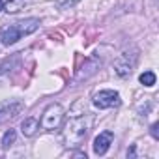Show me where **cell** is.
<instances>
[{
	"instance_id": "obj_12",
	"label": "cell",
	"mask_w": 159,
	"mask_h": 159,
	"mask_svg": "<svg viewBox=\"0 0 159 159\" xmlns=\"http://www.w3.org/2000/svg\"><path fill=\"white\" fill-rule=\"evenodd\" d=\"M139 81H140L144 86H153V84H155V73H153V71H144V73L139 77Z\"/></svg>"
},
{
	"instance_id": "obj_7",
	"label": "cell",
	"mask_w": 159,
	"mask_h": 159,
	"mask_svg": "<svg viewBox=\"0 0 159 159\" xmlns=\"http://www.w3.org/2000/svg\"><path fill=\"white\" fill-rule=\"evenodd\" d=\"M21 38L23 36H21L17 25H6V26H2V30H0V39H2L4 45H13Z\"/></svg>"
},
{
	"instance_id": "obj_4",
	"label": "cell",
	"mask_w": 159,
	"mask_h": 159,
	"mask_svg": "<svg viewBox=\"0 0 159 159\" xmlns=\"http://www.w3.org/2000/svg\"><path fill=\"white\" fill-rule=\"evenodd\" d=\"M23 109H25L23 101H17V99H10V101L0 103V124H2V122H8V120L13 118V116H17Z\"/></svg>"
},
{
	"instance_id": "obj_2",
	"label": "cell",
	"mask_w": 159,
	"mask_h": 159,
	"mask_svg": "<svg viewBox=\"0 0 159 159\" xmlns=\"http://www.w3.org/2000/svg\"><path fill=\"white\" fill-rule=\"evenodd\" d=\"M62 122H64V109L62 105L58 103H52L45 109L43 116H41V127L45 131H56L62 127Z\"/></svg>"
},
{
	"instance_id": "obj_17",
	"label": "cell",
	"mask_w": 159,
	"mask_h": 159,
	"mask_svg": "<svg viewBox=\"0 0 159 159\" xmlns=\"http://www.w3.org/2000/svg\"><path fill=\"white\" fill-rule=\"evenodd\" d=\"M4 10V2H2V0H0V11H2Z\"/></svg>"
},
{
	"instance_id": "obj_5",
	"label": "cell",
	"mask_w": 159,
	"mask_h": 159,
	"mask_svg": "<svg viewBox=\"0 0 159 159\" xmlns=\"http://www.w3.org/2000/svg\"><path fill=\"white\" fill-rule=\"evenodd\" d=\"M133 67H135V60L129 62V54H120L114 62V71L118 77H129L133 73Z\"/></svg>"
},
{
	"instance_id": "obj_11",
	"label": "cell",
	"mask_w": 159,
	"mask_h": 159,
	"mask_svg": "<svg viewBox=\"0 0 159 159\" xmlns=\"http://www.w3.org/2000/svg\"><path fill=\"white\" fill-rule=\"evenodd\" d=\"M25 4H26V0H6V11H8V13H15V11H19Z\"/></svg>"
},
{
	"instance_id": "obj_14",
	"label": "cell",
	"mask_w": 159,
	"mask_h": 159,
	"mask_svg": "<svg viewBox=\"0 0 159 159\" xmlns=\"http://www.w3.org/2000/svg\"><path fill=\"white\" fill-rule=\"evenodd\" d=\"M77 2H81V0H56V6L62 10H67V8H73Z\"/></svg>"
},
{
	"instance_id": "obj_15",
	"label": "cell",
	"mask_w": 159,
	"mask_h": 159,
	"mask_svg": "<svg viewBox=\"0 0 159 159\" xmlns=\"http://www.w3.org/2000/svg\"><path fill=\"white\" fill-rule=\"evenodd\" d=\"M157 127H159V124H153V125H152V135H153V139L159 137V135H157Z\"/></svg>"
},
{
	"instance_id": "obj_16",
	"label": "cell",
	"mask_w": 159,
	"mask_h": 159,
	"mask_svg": "<svg viewBox=\"0 0 159 159\" xmlns=\"http://www.w3.org/2000/svg\"><path fill=\"white\" fill-rule=\"evenodd\" d=\"M135 155V148H131V150H127V157H133Z\"/></svg>"
},
{
	"instance_id": "obj_10",
	"label": "cell",
	"mask_w": 159,
	"mask_h": 159,
	"mask_svg": "<svg viewBox=\"0 0 159 159\" xmlns=\"http://www.w3.org/2000/svg\"><path fill=\"white\" fill-rule=\"evenodd\" d=\"M99 67V64L96 62V60H88L84 66H83V71L77 75V81H83V79H86L88 75H92V73H96V69Z\"/></svg>"
},
{
	"instance_id": "obj_9",
	"label": "cell",
	"mask_w": 159,
	"mask_h": 159,
	"mask_svg": "<svg viewBox=\"0 0 159 159\" xmlns=\"http://www.w3.org/2000/svg\"><path fill=\"white\" fill-rule=\"evenodd\" d=\"M38 129H39V120L34 118V116L25 118L23 124H21V131H23L25 137H34V135L38 133Z\"/></svg>"
},
{
	"instance_id": "obj_8",
	"label": "cell",
	"mask_w": 159,
	"mask_h": 159,
	"mask_svg": "<svg viewBox=\"0 0 159 159\" xmlns=\"http://www.w3.org/2000/svg\"><path fill=\"white\" fill-rule=\"evenodd\" d=\"M15 25H17V28H19L21 36H28V34H32V32H36V30L39 28V19L30 17V19L19 21V23H15Z\"/></svg>"
},
{
	"instance_id": "obj_3",
	"label": "cell",
	"mask_w": 159,
	"mask_h": 159,
	"mask_svg": "<svg viewBox=\"0 0 159 159\" xmlns=\"http://www.w3.org/2000/svg\"><path fill=\"white\" fill-rule=\"evenodd\" d=\"M94 105L98 109H112L120 105V94L114 90H101L94 96Z\"/></svg>"
},
{
	"instance_id": "obj_1",
	"label": "cell",
	"mask_w": 159,
	"mask_h": 159,
	"mask_svg": "<svg viewBox=\"0 0 159 159\" xmlns=\"http://www.w3.org/2000/svg\"><path fill=\"white\" fill-rule=\"evenodd\" d=\"M90 125H92V116H88V114H77V116H73L64 125V131H62L64 144L67 148L81 146V142L84 140Z\"/></svg>"
},
{
	"instance_id": "obj_6",
	"label": "cell",
	"mask_w": 159,
	"mask_h": 159,
	"mask_svg": "<svg viewBox=\"0 0 159 159\" xmlns=\"http://www.w3.org/2000/svg\"><path fill=\"white\" fill-rule=\"evenodd\" d=\"M112 139H114L112 131H103V133H99V135L96 137V140H94V152H96L98 155L107 153V150H109L111 144H112Z\"/></svg>"
},
{
	"instance_id": "obj_13",
	"label": "cell",
	"mask_w": 159,
	"mask_h": 159,
	"mask_svg": "<svg viewBox=\"0 0 159 159\" xmlns=\"http://www.w3.org/2000/svg\"><path fill=\"white\" fill-rule=\"evenodd\" d=\"M15 137H17L15 129H8V131L4 133V137H2V146H4V148H10V146L15 142Z\"/></svg>"
}]
</instances>
